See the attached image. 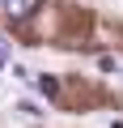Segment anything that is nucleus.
Here are the masks:
<instances>
[{"mask_svg":"<svg viewBox=\"0 0 123 128\" xmlns=\"http://www.w3.org/2000/svg\"><path fill=\"white\" fill-rule=\"evenodd\" d=\"M0 4H4V13H9V17H17V22H21V17H30V13L42 4V0H0Z\"/></svg>","mask_w":123,"mask_h":128,"instance_id":"1","label":"nucleus"},{"mask_svg":"<svg viewBox=\"0 0 123 128\" xmlns=\"http://www.w3.org/2000/svg\"><path fill=\"white\" fill-rule=\"evenodd\" d=\"M30 81H34V86H38V94H47V98H55V94H59V81H55V77H47V73H38V77H30Z\"/></svg>","mask_w":123,"mask_h":128,"instance_id":"2","label":"nucleus"},{"mask_svg":"<svg viewBox=\"0 0 123 128\" xmlns=\"http://www.w3.org/2000/svg\"><path fill=\"white\" fill-rule=\"evenodd\" d=\"M17 111H21V115H26V120H38V115H42V111H38V107H34V102H17Z\"/></svg>","mask_w":123,"mask_h":128,"instance_id":"3","label":"nucleus"},{"mask_svg":"<svg viewBox=\"0 0 123 128\" xmlns=\"http://www.w3.org/2000/svg\"><path fill=\"white\" fill-rule=\"evenodd\" d=\"M0 64H4V60H0Z\"/></svg>","mask_w":123,"mask_h":128,"instance_id":"4","label":"nucleus"}]
</instances>
